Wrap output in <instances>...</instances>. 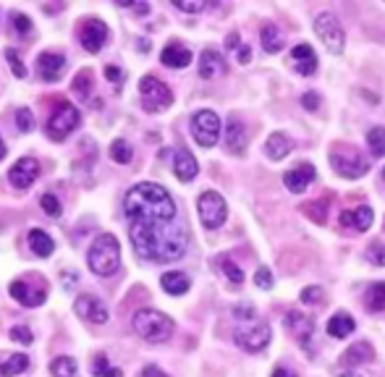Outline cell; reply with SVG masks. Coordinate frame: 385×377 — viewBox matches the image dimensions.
I'll return each instance as SVG.
<instances>
[{"label": "cell", "instance_id": "cell-46", "mask_svg": "<svg viewBox=\"0 0 385 377\" xmlns=\"http://www.w3.org/2000/svg\"><path fill=\"white\" fill-rule=\"evenodd\" d=\"M11 338H14V341H19V344H24V346H32L34 344L32 330L26 328V325H19V328L11 330Z\"/></svg>", "mask_w": 385, "mask_h": 377}, {"label": "cell", "instance_id": "cell-53", "mask_svg": "<svg viewBox=\"0 0 385 377\" xmlns=\"http://www.w3.org/2000/svg\"><path fill=\"white\" fill-rule=\"evenodd\" d=\"M273 377H297V375H294V372H289V369H283V367H275Z\"/></svg>", "mask_w": 385, "mask_h": 377}, {"label": "cell", "instance_id": "cell-1", "mask_svg": "<svg viewBox=\"0 0 385 377\" xmlns=\"http://www.w3.org/2000/svg\"><path fill=\"white\" fill-rule=\"evenodd\" d=\"M128 239L134 252L147 262H176L186 254V225L173 223H128Z\"/></svg>", "mask_w": 385, "mask_h": 377}, {"label": "cell", "instance_id": "cell-58", "mask_svg": "<svg viewBox=\"0 0 385 377\" xmlns=\"http://www.w3.org/2000/svg\"><path fill=\"white\" fill-rule=\"evenodd\" d=\"M383 178H385V170H383Z\"/></svg>", "mask_w": 385, "mask_h": 377}, {"label": "cell", "instance_id": "cell-31", "mask_svg": "<svg viewBox=\"0 0 385 377\" xmlns=\"http://www.w3.org/2000/svg\"><path fill=\"white\" fill-rule=\"evenodd\" d=\"M260 40H262V48H265V53H278V50L283 48V34L278 32V26H275V24L262 26Z\"/></svg>", "mask_w": 385, "mask_h": 377}, {"label": "cell", "instance_id": "cell-8", "mask_svg": "<svg viewBox=\"0 0 385 377\" xmlns=\"http://www.w3.org/2000/svg\"><path fill=\"white\" fill-rule=\"evenodd\" d=\"M76 126H79V110H76V105H71L68 100H61L58 108L53 110V115L48 118V137L53 142H63Z\"/></svg>", "mask_w": 385, "mask_h": 377}, {"label": "cell", "instance_id": "cell-6", "mask_svg": "<svg viewBox=\"0 0 385 377\" xmlns=\"http://www.w3.org/2000/svg\"><path fill=\"white\" fill-rule=\"evenodd\" d=\"M330 165H333V170H336L338 176L351 178V181L354 178H361L369 170L367 160L349 145H338L336 150L330 153Z\"/></svg>", "mask_w": 385, "mask_h": 377}, {"label": "cell", "instance_id": "cell-3", "mask_svg": "<svg viewBox=\"0 0 385 377\" xmlns=\"http://www.w3.org/2000/svg\"><path fill=\"white\" fill-rule=\"evenodd\" d=\"M233 317L239 322L236 328V344L249 353L262 351L270 344V325L262 317H257V309L252 304H239L233 306Z\"/></svg>", "mask_w": 385, "mask_h": 377}, {"label": "cell", "instance_id": "cell-20", "mask_svg": "<svg viewBox=\"0 0 385 377\" xmlns=\"http://www.w3.org/2000/svg\"><path fill=\"white\" fill-rule=\"evenodd\" d=\"M225 147L228 153L233 155H244L247 153V129L241 126V120L236 115L228 118V126H225Z\"/></svg>", "mask_w": 385, "mask_h": 377}, {"label": "cell", "instance_id": "cell-39", "mask_svg": "<svg viewBox=\"0 0 385 377\" xmlns=\"http://www.w3.org/2000/svg\"><path fill=\"white\" fill-rule=\"evenodd\" d=\"M89 89H92V73H89V71L76 73V79H73V92H76L81 100H87Z\"/></svg>", "mask_w": 385, "mask_h": 377}, {"label": "cell", "instance_id": "cell-24", "mask_svg": "<svg viewBox=\"0 0 385 377\" xmlns=\"http://www.w3.org/2000/svg\"><path fill=\"white\" fill-rule=\"evenodd\" d=\"M160 61L168 66V68H186V66L192 63V53H189L181 42H170L168 48L163 50Z\"/></svg>", "mask_w": 385, "mask_h": 377}, {"label": "cell", "instance_id": "cell-26", "mask_svg": "<svg viewBox=\"0 0 385 377\" xmlns=\"http://www.w3.org/2000/svg\"><path fill=\"white\" fill-rule=\"evenodd\" d=\"M160 286L165 289V294H170V296H181V294L189 291L192 281H189V275L181 273V270H170V273H163Z\"/></svg>", "mask_w": 385, "mask_h": 377}, {"label": "cell", "instance_id": "cell-56", "mask_svg": "<svg viewBox=\"0 0 385 377\" xmlns=\"http://www.w3.org/2000/svg\"><path fill=\"white\" fill-rule=\"evenodd\" d=\"M6 153H9V150H6V142H3V139H0V160H3V157H6Z\"/></svg>", "mask_w": 385, "mask_h": 377}, {"label": "cell", "instance_id": "cell-47", "mask_svg": "<svg viewBox=\"0 0 385 377\" xmlns=\"http://www.w3.org/2000/svg\"><path fill=\"white\" fill-rule=\"evenodd\" d=\"M6 58H9V63H11V71H14V76H19V79H24L26 76V68L24 63H21V58L14 53V50H6Z\"/></svg>", "mask_w": 385, "mask_h": 377}, {"label": "cell", "instance_id": "cell-4", "mask_svg": "<svg viewBox=\"0 0 385 377\" xmlns=\"http://www.w3.org/2000/svg\"><path fill=\"white\" fill-rule=\"evenodd\" d=\"M89 270L100 278H111L120 270V244L113 233H100L87 254Z\"/></svg>", "mask_w": 385, "mask_h": 377}, {"label": "cell", "instance_id": "cell-35", "mask_svg": "<svg viewBox=\"0 0 385 377\" xmlns=\"http://www.w3.org/2000/svg\"><path fill=\"white\" fill-rule=\"evenodd\" d=\"M328 205H330V200L325 197V200H317V202H307L302 210H304L307 217H312L314 223H325V217H328Z\"/></svg>", "mask_w": 385, "mask_h": 377}, {"label": "cell", "instance_id": "cell-36", "mask_svg": "<svg viewBox=\"0 0 385 377\" xmlns=\"http://www.w3.org/2000/svg\"><path fill=\"white\" fill-rule=\"evenodd\" d=\"M367 147H369V153L375 155V157H383V155H385V129H383V126H375V129H369Z\"/></svg>", "mask_w": 385, "mask_h": 377}, {"label": "cell", "instance_id": "cell-28", "mask_svg": "<svg viewBox=\"0 0 385 377\" xmlns=\"http://www.w3.org/2000/svg\"><path fill=\"white\" fill-rule=\"evenodd\" d=\"M26 241H29V249H32L37 257H50L53 254V249H56V244H53V239H50L48 233L42 231V228H32L29 231V236H26Z\"/></svg>", "mask_w": 385, "mask_h": 377}, {"label": "cell", "instance_id": "cell-14", "mask_svg": "<svg viewBox=\"0 0 385 377\" xmlns=\"http://www.w3.org/2000/svg\"><path fill=\"white\" fill-rule=\"evenodd\" d=\"M314 178H317V170H314L312 162H299V165H294L291 170H286V173H283V184H286V189H289V192L302 194L307 186L312 184Z\"/></svg>", "mask_w": 385, "mask_h": 377}, {"label": "cell", "instance_id": "cell-5", "mask_svg": "<svg viewBox=\"0 0 385 377\" xmlns=\"http://www.w3.org/2000/svg\"><path fill=\"white\" fill-rule=\"evenodd\" d=\"M131 325H134V333L139 338H145L147 344H163L176 330V325H173V320H170L168 314L158 312V309H139L134 314Z\"/></svg>", "mask_w": 385, "mask_h": 377}, {"label": "cell", "instance_id": "cell-45", "mask_svg": "<svg viewBox=\"0 0 385 377\" xmlns=\"http://www.w3.org/2000/svg\"><path fill=\"white\" fill-rule=\"evenodd\" d=\"M299 299H302L304 304H320V301H322V289H317V286H307V289L299 294Z\"/></svg>", "mask_w": 385, "mask_h": 377}, {"label": "cell", "instance_id": "cell-44", "mask_svg": "<svg viewBox=\"0 0 385 377\" xmlns=\"http://www.w3.org/2000/svg\"><path fill=\"white\" fill-rule=\"evenodd\" d=\"M255 286L262 291H270L273 289V273H270V267H260L255 273Z\"/></svg>", "mask_w": 385, "mask_h": 377}, {"label": "cell", "instance_id": "cell-42", "mask_svg": "<svg viewBox=\"0 0 385 377\" xmlns=\"http://www.w3.org/2000/svg\"><path fill=\"white\" fill-rule=\"evenodd\" d=\"M16 126L21 134H29V131L34 129V115L29 108H19L16 110Z\"/></svg>", "mask_w": 385, "mask_h": 377}, {"label": "cell", "instance_id": "cell-37", "mask_svg": "<svg viewBox=\"0 0 385 377\" xmlns=\"http://www.w3.org/2000/svg\"><path fill=\"white\" fill-rule=\"evenodd\" d=\"M92 375H95V377H123V375H120V369L111 367V361H108V356H105V353L95 356V361H92Z\"/></svg>", "mask_w": 385, "mask_h": 377}, {"label": "cell", "instance_id": "cell-22", "mask_svg": "<svg viewBox=\"0 0 385 377\" xmlns=\"http://www.w3.org/2000/svg\"><path fill=\"white\" fill-rule=\"evenodd\" d=\"M291 61L297 66V71L304 73V76H312L317 71V56H314V50L307 42H299L297 48L291 50Z\"/></svg>", "mask_w": 385, "mask_h": 377}, {"label": "cell", "instance_id": "cell-18", "mask_svg": "<svg viewBox=\"0 0 385 377\" xmlns=\"http://www.w3.org/2000/svg\"><path fill=\"white\" fill-rule=\"evenodd\" d=\"M372 220H375V212H372V207H367V205L341 212V225L349 228V231H367L369 225H372Z\"/></svg>", "mask_w": 385, "mask_h": 377}, {"label": "cell", "instance_id": "cell-9", "mask_svg": "<svg viewBox=\"0 0 385 377\" xmlns=\"http://www.w3.org/2000/svg\"><path fill=\"white\" fill-rule=\"evenodd\" d=\"M139 97H142V105H145L147 113H160L173 103V92L158 76H145L139 81Z\"/></svg>", "mask_w": 385, "mask_h": 377}, {"label": "cell", "instance_id": "cell-33", "mask_svg": "<svg viewBox=\"0 0 385 377\" xmlns=\"http://www.w3.org/2000/svg\"><path fill=\"white\" fill-rule=\"evenodd\" d=\"M76 369H79V364H76L73 356H56V359L50 361L53 377H76Z\"/></svg>", "mask_w": 385, "mask_h": 377}, {"label": "cell", "instance_id": "cell-34", "mask_svg": "<svg viewBox=\"0 0 385 377\" xmlns=\"http://www.w3.org/2000/svg\"><path fill=\"white\" fill-rule=\"evenodd\" d=\"M29 367V359H26V353H16V356H9V359L0 364V375L3 377H16L21 372H26Z\"/></svg>", "mask_w": 385, "mask_h": 377}, {"label": "cell", "instance_id": "cell-48", "mask_svg": "<svg viewBox=\"0 0 385 377\" xmlns=\"http://www.w3.org/2000/svg\"><path fill=\"white\" fill-rule=\"evenodd\" d=\"M11 19H14V29H19L21 34H29L32 32V21H29V16H24V14H11Z\"/></svg>", "mask_w": 385, "mask_h": 377}, {"label": "cell", "instance_id": "cell-49", "mask_svg": "<svg viewBox=\"0 0 385 377\" xmlns=\"http://www.w3.org/2000/svg\"><path fill=\"white\" fill-rule=\"evenodd\" d=\"M302 105H304L307 110H317V105H320V100H317V95H312V92H309V95L302 97Z\"/></svg>", "mask_w": 385, "mask_h": 377}, {"label": "cell", "instance_id": "cell-15", "mask_svg": "<svg viewBox=\"0 0 385 377\" xmlns=\"http://www.w3.org/2000/svg\"><path fill=\"white\" fill-rule=\"evenodd\" d=\"M37 176H40V162L34 160V157H21V160H16V165L9 170V181L16 189H29V186L37 181Z\"/></svg>", "mask_w": 385, "mask_h": 377}, {"label": "cell", "instance_id": "cell-13", "mask_svg": "<svg viewBox=\"0 0 385 377\" xmlns=\"http://www.w3.org/2000/svg\"><path fill=\"white\" fill-rule=\"evenodd\" d=\"M73 309H76V314H79L84 322H89V325H105L108 317H111L105 301H100V299L92 296V294H84V296L76 299Z\"/></svg>", "mask_w": 385, "mask_h": 377}, {"label": "cell", "instance_id": "cell-41", "mask_svg": "<svg viewBox=\"0 0 385 377\" xmlns=\"http://www.w3.org/2000/svg\"><path fill=\"white\" fill-rule=\"evenodd\" d=\"M367 259L372 262V265L385 267V244H383V241H372V244H369Z\"/></svg>", "mask_w": 385, "mask_h": 377}, {"label": "cell", "instance_id": "cell-57", "mask_svg": "<svg viewBox=\"0 0 385 377\" xmlns=\"http://www.w3.org/2000/svg\"><path fill=\"white\" fill-rule=\"evenodd\" d=\"M341 377H356V375H354V372H344Z\"/></svg>", "mask_w": 385, "mask_h": 377}, {"label": "cell", "instance_id": "cell-32", "mask_svg": "<svg viewBox=\"0 0 385 377\" xmlns=\"http://www.w3.org/2000/svg\"><path fill=\"white\" fill-rule=\"evenodd\" d=\"M364 304L369 312H383L385 309V283H372L364 294Z\"/></svg>", "mask_w": 385, "mask_h": 377}, {"label": "cell", "instance_id": "cell-2", "mask_svg": "<svg viewBox=\"0 0 385 377\" xmlns=\"http://www.w3.org/2000/svg\"><path fill=\"white\" fill-rule=\"evenodd\" d=\"M123 212L128 223H173L178 217L176 202L160 184H137L123 197Z\"/></svg>", "mask_w": 385, "mask_h": 377}, {"label": "cell", "instance_id": "cell-50", "mask_svg": "<svg viewBox=\"0 0 385 377\" xmlns=\"http://www.w3.org/2000/svg\"><path fill=\"white\" fill-rule=\"evenodd\" d=\"M105 76H108V79L111 81H123V71H120V68H115V66H108V68H105Z\"/></svg>", "mask_w": 385, "mask_h": 377}, {"label": "cell", "instance_id": "cell-21", "mask_svg": "<svg viewBox=\"0 0 385 377\" xmlns=\"http://www.w3.org/2000/svg\"><path fill=\"white\" fill-rule=\"evenodd\" d=\"M11 296L16 299L19 304H24V306H40L45 299H48V294H45V289L37 291L32 289L26 281H14L11 283Z\"/></svg>", "mask_w": 385, "mask_h": 377}, {"label": "cell", "instance_id": "cell-40", "mask_svg": "<svg viewBox=\"0 0 385 377\" xmlns=\"http://www.w3.org/2000/svg\"><path fill=\"white\" fill-rule=\"evenodd\" d=\"M40 207L45 210V215H48V217H61V215H63L61 202H58L56 194H45V197L40 200Z\"/></svg>", "mask_w": 385, "mask_h": 377}, {"label": "cell", "instance_id": "cell-27", "mask_svg": "<svg viewBox=\"0 0 385 377\" xmlns=\"http://www.w3.org/2000/svg\"><path fill=\"white\" fill-rule=\"evenodd\" d=\"M294 150V142H291L283 131H275V134H270V139H267V145H265V153L270 160H283L286 155Z\"/></svg>", "mask_w": 385, "mask_h": 377}, {"label": "cell", "instance_id": "cell-12", "mask_svg": "<svg viewBox=\"0 0 385 377\" xmlns=\"http://www.w3.org/2000/svg\"><path fill=\"white\" fill-rule=\"evenodd\" d=\"M108 24L100 21V19H87L84 26H81L79 32V40H81V48L87 50V53H100L105 48V42H108Z\"/></svg>", "mask_w": 385, "mask_h": 377}, {"label": "cell", "instance_id": "cell-16", "mask_svg": "<svg viewBox=\"0 0 385 377\" xmlns=\"http://www.w3.org/2000/svg\"><path fill=\"white\" fill-rule=\"evenodd\" d=\"M286 328L289 333L299 341V346H304L309 348V341H312V333H314V322L309 314H302V312H289L286 314Z\"/></svg>", "mask_w": 385, "mask_h": 377}, {"label": "cell", "instance_id": "cell-55", "mask_svg": "<svg viewBox=\"0 0 385 377\" xmlns=\"http://www.w3.org/2000/svg\"><path fill=\"white\" fill-rule=\"evenodd\" d=\"M131 9L137 11V14H150V6H147V3H137V6H131Z\"/></svg>", "mask_w": 385, "mask_h": 377}, {"label": "cell", "instance_id": "cell-51", "mask_svg": "<svg viewBox=\"0 0 385 377\" xmlns=\"http://www.w3.org/2000/svg\"><path fill=\"white\" fill-rule=\"evenodd\" d=\"M142 377H168V375H165V372H163L160 367H153V364H150V367H145Z\"/></svg>", "mask_w": 385, "mask_h": 377}, {"label": "cell", "instance_id": "cell-30", "mask_svg": "<svg viewBox=\"0 0 385 377\" xmlns=\"http://www.w3.org/2000/svg\"><path fill=\"white\" fill-rule=\"evenodd\" d=\"M215 265H217V270H220V273H223L225 278L233 283V286H241V283H244V273H241V267L236 265L228 254H220V257L215 259Z\"/></svg>", "mask_w": 385, "mask_h": 377}, {"label": "cell", "instance_id": "cell-7", "mask_svg": "<svg viewBox=\"0 0 385 377\" xmlns=\"http://www.w3.org/2000/svg\"><path fill=\"white\" fill-rule=\"evenodd\" d=\"M314 32H317V37L325 42L328 53H333V56H341V53H344L346 34H344L341 21L336 19V14H330V11L317 14V19H314Z\"/></svg>", "mask_w": 385, "mask_h": 377}, {"label": "cell", "instance_id": "cell-17", "mask_svg": "<svg viewBox=\"0 0 385 377\" xmlns=\"http://www.w3.org/2000/svg\"><path fill=\"white\" fill-rule=\"evenodd\" d=\"M173 173H176L178 181H192L200 173V162L186 147H178L176 155H173Z\"/></svg>", "mask_w": 385, "mask_h": 377}, {"label": "cell", "instance_id": "cell-25", "mask_svg": "<svg viewBox=\"0 0 385 377\" xmlns=\"http://www.w3.org/2000/svg\"><path fill=\"white\" fill-rule=\"evenodd\" d=\"M375 359V348L367 344V341H359V344H354L351 348H346L344 353V364L346 367H361V364H367V361Z\"/></svg>", "mask_w": 385, "mask_h": 377}, {"label": "cell", "instance_id": "cell-29", "mask_svg": "<svg viewBox=\"0 0 385 377\" xmlns=\"http://www.w3.org/2000/svg\"><path fill=\"white\" fill-rule=\"evenodd\" d=\"M354 328H356V322H354V317L349 312H336L328 320V336H333V338L351 336Z\"/></svg>", "mask_w": 385, "mask_h": 377}, {"label": "cell", "instance_id": "cell-23", "mask_svg": "<svg viewBox=\"0 0 385 377\" xmlns=\"http://www.w3.org/2000/svg\"><path fill=\"white\" fill-rule=\"evenodd\" d=\"M225 73V61L217 50H205L200 56V76L202 79H217Z\"/></svg>", "mask_w": 385, "mask_h": 377}, {"label": "cell", "instance_id": "cell-43", "mask_svg": "<svg viewBox=\"0 0 385 377\" xmlns=\"http://www.w3.org/2000/svg\"><path fill=\"white\" fill-rule=\"evenodd\" d=\"M173 9L184 11V14H200L207 9V3L205 0H173Z\"/></svg>", "mask_w": 385, "mask_h": 377}, {"label": "cell", "instance_id": "cell-52", "mask_svg": "<svg viewBox=\"0 0 385 377\" xmlns=\"http://www.w3.org/2000/svg\"><path fill=\"white\" fill-rule=\"evenodd\" d=\"M225 48H228V50H239V48H241V40H239V34H236V32H231V34H228V42H225Z\"/></svg>", "mask_w": 385, "mask_h": 377}, {"label": "cell", "instance_id": "cell-54", "mask_svg": "<svg viewBox=\"0 0 385 377\" xmlns=\"http://www.w3.org/2000/svg\"><path fill=\"white\" fill-rule=\"evenodd\" d=\"M239 63H249V48H239Z\"/></svg>", "mask_w": 385, "mask_h": 377}, {"label": "cell", "instance_id": "cell-11", "mask_svg": "<svg viewBox=\"0 0 385 377\" xmlns=\"http://www.w3.org/2000/svg\"><path fill=\"white\" fill-rule=\"evenodd\" d=\"M197 210H200L202 225L210 228V231L220 228V225L225 223V217H228V205H225V200L217 192L202 194L200 202H197Z\"/></svg>", "mask_w": 385, "mask_h": 377}, {"label": "cell", "instance_id": "cell-19", "mask_svg": "<svg viewBox=\"0 0 385 377\" xmlns=\"http://www.w3.org/2000/svg\"><path fill=\"white\" fill-rule=\"evenodd\" d=\"M37 71L45 81H58L66 71V58L61 53H42L37 58Z\"/></svg>", "mask_w": 385, "mask_h": 377}, {"label": "cell", "instance_id": "cell-38", "mask_svg": "<svg viewBox=\"0 0 385 377\" xmlns=\"http://www.w3.org/2000/svg\"><path fill=\"white\" fill-rule=\"evenodd\" d=\"M111 157L115 162H120V165H128L131 162V157H134V150L128 147V142H123V139H115L111 145Z\"/></svg>", "mask_w": 385, "mask_h": 377}, {"label": "cell", "instance_id": "cell-10", "mask_svg": "<svg viewBox=\"0 0 385 377\" xmlns=\"http://www.w3.org/2000/svg\"><path fill=\"white\" fill-rule=\"evenodd\" d=\"M192 137L194 142L205 150L217 145V137H220V118L217 113L212 110H197L192 118Z\"/></svg>", "mask_w": 385, "mask_h": 377}]
</instances>
